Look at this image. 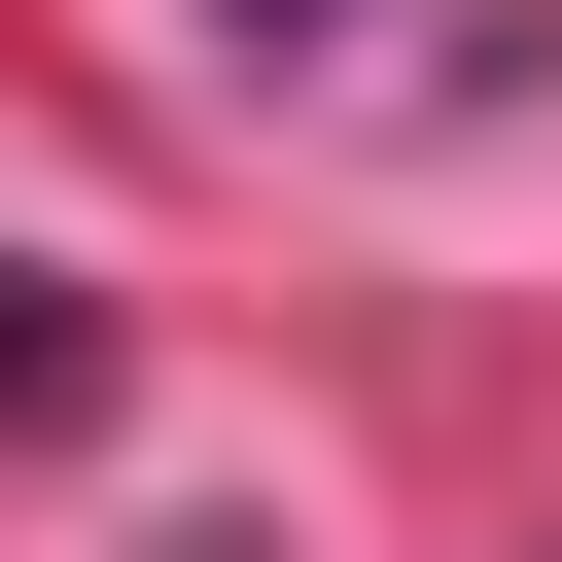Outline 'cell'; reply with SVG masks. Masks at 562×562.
<instances>
[{
    "label": "cell",
    "mask_w": 562,
    "mask_h": 562,
    "mask_svg": "<svg viewBox=\"0 0 562 562\" xmlns=\"http://www.w3.org/2000/svg\"><path fill=\"white\" fill-rule=\"evenodd\" d=\"M70 386H105V351H70V316H35V281H0V422H70Z\"/></svg>",
    "instance_id": "6da1fadb"
}]
</instances>
